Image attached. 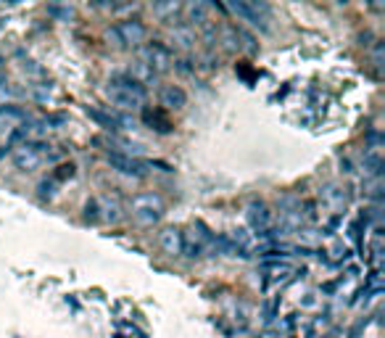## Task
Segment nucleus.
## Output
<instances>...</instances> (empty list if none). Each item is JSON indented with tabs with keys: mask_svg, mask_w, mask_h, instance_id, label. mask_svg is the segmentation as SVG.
<instances>
[{
	"mask_svg": "<svg viewBox=\"0 0 385 338\" xmlns=\"http://www.w3.org/2000/svg\"><path fill=\"white\" fill-rule=\"evenodd\" d=\"M48 148L50 146H46L43 140H24L22 146L16 148V154H13V167L22 169V172H34L43 161L50 158L48 156Z\"/></svg>",
	"mask_w": 385,
	"mask_h": 338,
	"instance_id": "5",
	"label": "nucleus"
},
{
	"mask_svg": "<svg viewBox=\"0 0 385 338\" xmlns=\"http://www.w3.org/2000/svg\"><path fill=\"white\" fill-rule=\"evenodd\" d=\"M40 198H43V201H50V198H53V182H40Z\"/></svg>",
	"mask_w": 385,
	"mask_h": 338,
	"instance_id": "22",
	"label": "nucleus"
},
{
	"mask_svg": "<svg viewBox=\"0 0 385 338\" xmlns=\"http://www.w3.org/2000/svg\"><path fill=\"white\" fill-rule=\"evenodd\" d=\"M85 219H88V222H98V219H101V215H98V201H95V198H90V201L85 203Z\"/></svg>",
	"mask_w": 385,
	"mask_h": 338,
	"instance_id": "20",
	"label": "nucleus"
},
{
	"mask_svg": "<svg viewBox=\"0 0 385 338\" xmlns=\"http://www.w3.org/2000/svg\"><path fill=\"white\" fill-rule=\"evenodd\" d=\"M164 212H167L164 198L156 193H137L130 198V215L137 225H156V222H161Z\"/></svg>",
	"mask_w": 385,
	"mask_h": 338,
	"instance_id": "2",
	"label": "nucleus"
},
{
	"mask_svg": "<svg viewBox=\"0 0 385 338\" xmlns=\"http://www.w3.org/2000/svg\"><path fill=\"white\" fill-rule=\"evenodd\" d=\"M143 119H146L148 124H153V130H156V133H161V135L172 133V122L167 119V116H164V111H159V109H156V111H150V109H148V111H143Z\"/></svg>",
	"mask_w": 385,
	"mask_h": 338,
	"instance_id": "15",
	"label": "nucleus"
},
{
	"mask_svg": "<svg viewBox=\"0 0 385 338\" xmlns=\"http://www.w3.org/2000/svg\"><path fill=\"white\" fill-rule=\"evenodd\" d=\"M222 40L227 43L230 50H243V53H256L259 43L251 32H246L243 27H225L222 29Z\"/></svg>",
	"mask_w": 385,
	"mask_h": 338,
	"instance_id": "8",
	"label": "nucleus"
},
{
	"mask_svg": "<svg viewBox=\"0 0 385 338\" xmlns=\"http://www.w3.org/2000/svg\"><path fill=\"white\" fill-rule=\"evenodd\" d=\"M346 198H349V193H346V188L340 191L338 185H328L325 191L319 193V201L325 203V206H330V209H340V206L346 203Z\"/></svg>",
	"mask_w": 385,
	"mask_h": 338,
	"instance_id": "13",
	"label": "nucleus"
},
{
	"mask_svg": "<svg viewBox=\"0 0 385 338\" xmlns=\"http://www.w3.org/2000/svg\"><path fill=\"white\" fill-rule=\"evenodd\" d=\"M140 61H143L148 69H153V72L159 74V72H164V69L172 67V50L164 46V43L153 40V43L140 46Z\"/></svg>",
	"mask_w": 385,
	"mask_h": 338,
	"instance_id": "6",
	"label": "nucleus"
},
{
	"mask_svg": "<svg viewBox=\"0 0 385 338\" xmlns=\"http://www.w3.org/2000/svg\"><path fill=\"white\" fill-rule=\"evenodd\" d=\"M159 246L167 257H182V230L180 227H164L159 233Z\"/></svg>",
	"mask_w": 385,
	"mask_h": 338,
	"instance_id": "10",
	"label": "nucleus"
},
{
	"mask_svg": "<svg viewBox=\"0 0 385 338\" xmlns=\"http://www.w3.org/2000/svg\"><path fill=\"white\" fill-rule=\"evenodd\" d=\"M362 169L364 175H370V177H380L383 175V158H380V154H377V148H367L362 156Z\"/></svg>",
	"mask_w": 385,
	"mask_h": 338,
	"instance_id": "12",
	"label": "nucleus"
},
{
	"mask_svg": "<svg viewBox=\"0 0 385 338\" xmlns=\"http://www.w3.org/2000/svg\"><path fill=\"white\" fill-rule=\"evenodd\" d=\"M227 11L235 13L238 19H243L246 24H251L253 29H259L261 34H270V6L267 3H246V0H230L227 3Z\"/></svg>",
	"mask_w": 385,
	"mask_h": 338,
	"instance_id": "4",
	"label": "nucleus"
},
{
	"mask_svg": "<svg viewBox=\"0 0 385 338\" xmlns=\"http://www.w3.org/2000/svg\"><path fill=\"white\" fill-rule=\"evenodd\" d=\"M98 201V215H101L103 222H111L116 225L119 219H122V203L116 196H101V198H95Z\"/></svg>",
	"mask_w": 385,
	"mask_h": 338,
	"instance_id": "11",
	"label": "nucleus"
},
{
	"mask_svg": "<svg viewBox=\"0 0 385 338\" xmlns=\"http://www.w3.org/2000/svg\"><path fill=\"white\" fill-rule=\"evenodd\" d=\"M174 69H177V72H182V74H190L195 67H192L188 58H180V61H174Z\"/></svg>",
	"mask_w": 385,
	"mask_h": 338,
	"instance_id": "23",
	"label": "nucleus"
},
{
	"mask_svg": "<svg viewBox=\"0 0 385 338\" xmlns=\"http://www.w3.org/2000/svg\"><path fill=\"white\" fill-rule=\"evenodd\" d=\"M185 13H188V19L192 24H209V16H211V6L209 3H201V0H195L190 6H185Z\"/></svg>",
	"mask_w": 385,
	"mask_h": 338,
	"instance_id": "14",
	"label": "nucleus"
},
{
	"mask_svg": "<svg viewBox=\"0 0 385 338\" xmlns=\"http://www.w3.org/2000/svg\"><path fill=\"white\" fill-rule=\"evenodd\" d=\"M159 101L167 111H182L188 106V93L180 85H164L159 93Z\"/></svg>",
	"mask_w": 385,
	"mask_h": 338,
	"instance_id": "9",
	"label": "nucleus"
},
{
	"mask_svg": "<svg viewBox=\"0 0 385 338\" xmlns=\"http://www.w3.org/2000/svg\"><path fill=\"white\" fill-rule=\"evenodd\" d=\"M150 8H153V13L161 16V19H167V16H177V13L182 11L180 3H153Z\"/></svg>",
	"mask_w": 385,
	"mask_h": 338,
	"instance_id": "19",
	"label": "nucleus"
},
{
	"mask_svg": "<svg viewBox=\"0 0 385 338\" xmlns=\"http://www.w3.org/2000/svg\"><path fill=\"white\" fill-rule=\"evenodd\" d=\"M172 37H174V43L180 48H190L192 43H195V34H192V29H188V27H177V29L172 32Z\"/></svg>",
	"mask_w": 385,
	"mask_h": 338,
	"instance_id": "18",
	"label": "nucleus"
},
{
	"mask_svg": "<svg viewBox=\"0 0 385 338\" xmlns=\"http://www.w3.org/2000/svg\"><path fill=\"white\" fill-rule=\"evenodd\" d=\"M106 95L113 106H122V109H140L148 101V88L140 85L137 79H132L130 74H113L106 85Z\"/></svg>",
	"mask_w": 385,
	"mask_h": 338,
	"instance_id": "1",
	"label": "nucleus"
},
{
	"mask_svg": "<svg viewBox=\"0 0 385 338\" xmlns=\"http://www.w3.org/2000/svg\"><path fill=\"white\" fill-rule=\"evenodd\" d=\"M69 177H74V164H61L53 172V180H69Z\"/></svg>",
	"mask_w": 385,
	"mask_h": 338,
	"instance_id": "21",
	"label": "nucleus"
},
{
	"mask_svg": "<svg viewBox=\"0 0 385 338\" xmlns=\"http://www.w3.org/2000/svg\"><path fill=\"white\" fill-rule=\"evenodd\" d=\"M130 77L137 79L140 85H146V82H153V79H156V72H153V69H148L143 61H137L135 67H132V72H130Z\"/></svg>",
	"mask_w": 385,
	"mask_h": 338,
	"instance_id": "16",
	"label": "nucleus"
},
{
	"mask_svg": "<svg viewBox=\"0 0 385 338\" xmlns=\"http://www.w3.org/2000/svg\"><path fill=\"white\" fill-rule=\"evenodd\" d=\"M48 16H53L56 22H71L74 8H71V6H58V3H50V6H48Z\"/></svg>",
	"mask_w": 385,
	"mask_h": 338,
	"instance_id": "17",
	"label": "nucleus"
},
{
	"mask_svg": "<svg viewBox=\"0 0 385 338\" xmlns=\"http://www.w3.org/2000/svg\"><path fill=\"white\" fill-rule=\"evenodd\" d=\"M106 37H108L116 48H140L146 46L148 29L140 19H122V22L111 24V27L106 29Z\"/></svg>",
	"mask_w": 385,
	"mask_h": 338,
	"instance_id": "3",
	"label": "nucleus"
},
{
	"mask_svg": "<svg viewBox=\"0 0 385 338\" xmlns=\"http://www.w3.org/2000/svg\"><path fill=\"white\" fill-rule=\"evenodd\" d=\"M106 161L111 164V169H116L119 175H127V177H146L148 175V161L137 156H127V154H119V151H108L106 154Z\"/></svg>",
	"mask_w": 385,
	"mask_h": 338,
	"instance_id": "7",
	"label": "nucleus"
},
{
	"mask_svg": "<svg viewBox=\"0 0 385 338\" xmlns=\"http://www.w3.org/2000/svg\"><path fill=\"white\" fill-rule=\"evenodd\" d=\"M0 67H3V58H0Z\"/></svg>",
	"mask_w": 385,
	"mask_h": 338,
	"instance_id": "25",
	"label": "nucleus"
},
{
	"mask_svg": "<svg viewBox=\"0 0 385 338\" xmlns=\"http://www.w3.org/2000/svg\"><path fill=\"white\" fill-rule=\"evenodd\" d=\"M3 85H6V79H3V77H0V88H3Z\"/></svg>",
	"mask_w": 385,
	"mask_h": 338,
	"instance_id": "24",
	"label": "nucleus"
},
{
	"mask_svg": "<svg viewBox=\"0 0 385 338\" xmlns=\"http://www.w3.org/2000/svg\"><path fill=\"white\" fill-rule=\"evenodd\" d=\"M272 338H277V336H272Z\"/></svg>",
	"mask_w": 385,
	"mask_h": 338,
	"instance_id": "26",
	"label": "nucleus"
}]
</instances>
